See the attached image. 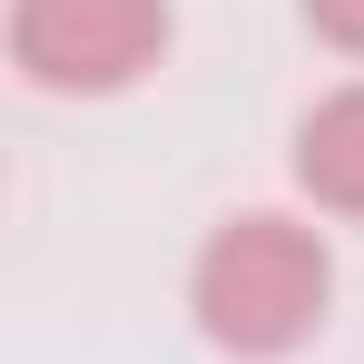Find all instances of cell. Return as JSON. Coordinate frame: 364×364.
<instances>
[{"label": "cell", "mask_w": 364, "mask_h": 364, "mask_svg": "<svg viewBox=\"0 0 364 364\" xmlns=\"http://www.w3.org/2000/svg\"><path fill=\"white\" fill-rule=\"evenodd\" d=\"M168 0H10V60L50 99H109L168 60Z\"/></svg>", "instance_id": "obj_2"}, {"label": "cell", "mask_w": 364, "mask_h": 364, "mask_svg": "<svg viewBox=\"0 0 364 364\" xmlns=\"http://www.w3.org/2000/svg\"><path fill=\"white\" fill-rule=\"evenodd\" d=\"M296 187L325 217H364V79L325 89L296 119Z\"/></svg>", "instance_id": "obj_3"}, {"label": "cell", "mask_w": 364, "mask_h": 364, "mask_svg": "<svg viewBox=\"0 0 364 364\" xmlns=\"http://www.w3.org/2000/svg\"><path fill=\"white\" fill-rule=\"evenodd\" d=\"M187 305H197V335L217 355H246V364L296 355L335 305V256H325V237L305 217L246 207V217L207 227L197 266H187Z\"/></svg>", "instance_id": "obj_1"}, {"label": "cell", "mask_w": 364, "mask_h": 364, "mask_svg": "<svg viewBox=\"0 0 364 364\" xmlns=\"http://www.w3.org/2000/svg\"><path fill=\"white\" fill-rule=\"evenodd\" d=\"M305 30H315L325 50L364 60V0H305Z\"/></svg>", "instance_id": "obj_4"}]
</instances>
